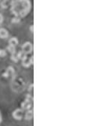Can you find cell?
Returning <instances> with one entry per match:
<instances>
[{"label": "cell", "instance_id": "2e32d148", "mask_svg": "<svg viewBox=\"0 0 112 126\" xmlns=\"http://www.w3.org/2000/svg\"><path fill=\"white\" fill-rule=\"evenodd\" d=\"M2 21H3V16H2L1 13H0V25L2 24Z\"/></svg>", "mask_w": 112, "mask_h": 126}, {"label": "cell", "instance_id": "4fadbf2b", "mask_svg": "<svg viewBox=\"0 0 112 126\" xmlns=\"http://www.w3.org/2000/svg\"><path fill=\"white\" fill-rule=\"evenodd\" d=\"M5 55H6V52H5V50L0 49V57H1V58H3V57H5Z\"/></svg>", "mask_w": 112, "mask_h": 126}, {"label": "cell", "instance_id": "7a4b0ae2", "mask_svg": "<svg viewBox=\"0 0 112 126\" xmlns=\"http://www.w3.org/2000/svg\"><path fill=\"white\" fill-rule=\"evenodd\" d=\"M22 51H23L26 55L28 54H31L32 51V44H31L30 42H26L22 46Z\"/></svg>", "mask_w": 112, "mask_h": 126}, {"label": "cell", "instance_id": "9a60e30c", "mask_svg": "<svg viewBox=\"0 0 112 126\" xmlns=\"http://www.w3.org/2000/svg\"><path fill=\"white\" fill-rule=\"evenodd\" d=\"M12 22L13 23H18L20 22V18H17V17H15L12 19Z\"/></svg>", "mask_w": 112, "mask_h": 126}, {"label": "cell", "instance_id": "ba28073f", "mask_svg": "<svg viewBox=\"0 0 112 126\" xmlns=\"http://www.w3.org/2000/svg\"><path fill=\"white\" fill-rule=\"evenodd\" d=\"M9 34H8V32L6 29L5 28H0V38L2 39H5L7 38Z\"/></svg>", "mask_w": 112, "mask_h": 126}, {"label": "cell", "instance_id": "9c48e42d", "mask_svg": "<svg viewBox=\"0 0 112 126\" xmlns=\"http://www.w3.org/2000/svg\"><path fill=\"white\" fill-rule=\"evenodd\" d=\"M9 44H10V45H11V46L16 47V46L18 44V39H16V37H13V38H11V39H10Z\"/></svg>", "mask_w": 112, "mask_h": 126}, {"label": "cell", "instance_id": "5b68a950", "mask_svg": "<svg viewBox=\"0 0 112 126\" xmlns=\"http://www.w3.org/2000/svg\"><path fill=\"white\" fill-rule=\"evenodd\" d=\"M13 118H15L16 120H21L22 117H23V110H21V109L16 110L13 113Z\"/></svg>", "mask_w": 112, "mask_h": 126}, {"label": "cell", "instance_id": "7c38bea8", "mask_svg": "<svg viewBox=\"0 0 112 126\" xmlns=\"http://www.w3.org/2000/svg\"><path fill=\"white\" fill-rule=\"evenodd\" d=\"M25 55H26V54H25L22 50H21V51H19L17 54H16V57H17L18 60H19V59H21V60H22V59L24 58V57Z\"/></svg>", "mask_w": 112, "mask_h": 126}, {"label": "cell", "instance_id": "e0dca14e", "mask_svg": "<svg viewBox=\"0 0 112 126\" xmlns=\"http://www.w3.org/2000/svg\"><path fill=\"white\" fill-rule=\"evenodd\" d=\"M2 121V117H1V114H0V122Z\"/></svg>", "mask_w": 112, "mask_h": 126}, {"label": "cell", "instance_id": "3957f363", "mask_svg": "<svg viewBox=\"0 0 112 126\" xmlns=\"http://www.w3.org/2000/svg\"><path fill=\"white\" fill-rule=\"evenodd\" d=\"M14 69L13 67H8L5 70V72L2 74V76L5 78H9V77H14Z\"/></svg>", "mask_w": 112, "mask_h": 126}, {"label": "cell", "instance_id": "30bf717a", "mask_svg": "<svg viewBox=\"0 0 112 126\" xmlns=\"http://www.w3.org/2000/svg\"><path fill=\"white\" fill-rule=\"evenodd\" d=\"M33 118V111L28 110L25 114V119L26 120H32Z\"/></svg>", "mask_w": 112, "mask_h": 126}, {"label": "cell", "instance_id": "52a82bcc", "mask_svg": "<svg viewBox=\"0 0 112 126\" xmlns=\"http://www.w3.org/2000/svg\"><path fill=\"white\" fill-rule=\"evenodd\" d=\"M13 0H2V2H1V7L5 9V8L9 7V6H11Z\"/></svg>", "mask_w": 112, "mask_h": 126}, {"label": "cell", "instance_id": "8992f818", "mask_svg": "<svg viewBox=\"0 0 112 126\" xmlns=\"http://www.w3.org/2000/svg\"><path fill=\"white\" fill-rule=\"evenodd\" d=\"M31 107H32V103H31V102L26 101V100H25L24 102H23L21 103V108L23 109V110H29L31 109Z\"/></svg>", "mask_w": 112, "mask_h": 126}, {"label": "cell", "instance_id": "8fae6325", "mask_svg": "<svg viewBox=\"0 0 112 126\" xmlns=\"http://www.w3.org/2000/svg\"><path fill=\"white\" fill-rule=\"evenodd\" d=\"M7 50H9V52L11 53V54H16V48H15V47H13V46L9 45L7 47Z\"/></svg>", "mask_w": 112, "mask_h": 126}, {"label": "cell", "instance_id": "5bb4252c", "mask_svg": "<svg viewBox=\"0 0 112 126\" xmlns=\"http://www.w3.org/2000/svg\"><path fill=\"white\" fill-rule=\"evenodd\" d=\"M11 58H12L13 62H18V58H17V57H16V54H12V55H11Z\"/></svg>", "mask_w": 112, "mask_h": 126}, {"label": "cell", "instance_id": "6da1fadb", "mask_svg": "<svg viewBox=\"0 0 112 126\" xmlns=\"http://www.w3.org/2000/svg\"><path fill=\"white\" fill-rule=\"evenodd\" d=\"M32 9L30 0H13L11 3V12L17 18H24Z\"/></svg>", "mask_w": 112, "mask_h": 126}, {"label": "cell", "instance_id": "277c9868", "mask_svg": "<svg viewBox=\"0 0 112 126\" xmlns=\"http://www.w3.org/2000/svg\"><path fill=\"white\" fill-rule=\"evenodd\" d=\"M32 63H33V56L28 58L27 55H25L24 58L22 59V64H23L24 67H29Z\"/></svg>", "mask_w": 112, "mask_h": 126}]
</instances>
